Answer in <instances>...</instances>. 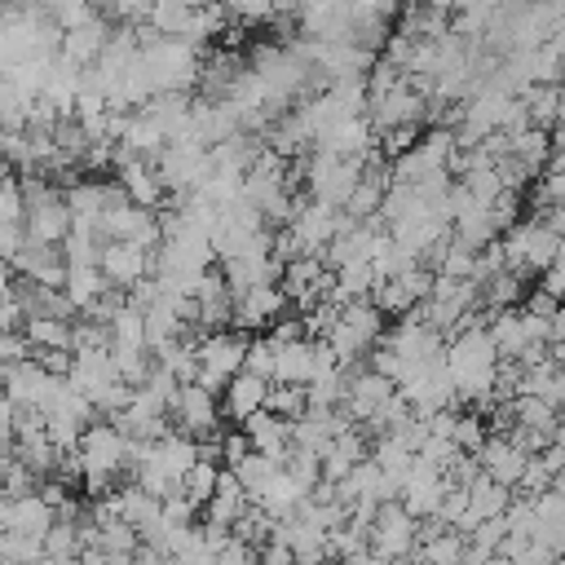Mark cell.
Returning <instances> with one entry per match:
<instances>
[{
    "label": "cell",
    "mask_w": 565,
    "mask_h": 565,
    "mask_svg": "<svg viewBox=\"0 0 565 565\" xmlns=\"http://www.w3.org/2000/svg\"><path fill=\"white\" fill-rule=\"evenodd\" d=\"M244 358H248V336L244 331H208L199 341V376H195V385H203V389H212L221 398L225 385L244 372Z\"/></svg>",
    "instance_id": "1"
},
{
    "label": "cell",
    "mask_w": 565,
    "mask_h": 565,
    "mask_svg": "<svg viewBox=\"0 0 565 565\" xmlns=\"http://www.w3.org/2000/svg\"><path fill=\"white\" fill-rule=\"evenodd\" d=\"M420 526H424V521H415L398 499H393V504H380V513H376V521H372V534H367L372 561L385 565V561L411 556V552H415V539H420Z\"/></svg>",
    "instance_id": "2"
},
{
    "label": "cell",
    "mask_w": 565,
    "mask_h": 565,
    "mask_svg": "<svg viewBox=\"0 0 565 565\" xmlns=\"http://www.w3.org/2000/svg\"><path fill=\"white\" fill-rule=\"evenodd\" d=\"M173 420H177V428L190 433L195 442L208 437V433L221 437V433H216L221 407H216V393L203 389V385H181V389H177V398H173Z\"/></svg>",
    "instance_id": "3"
},
{
    "label": "cell",
    "mask_w": 565,
    "mask_h": 565,
    "mask_svg": "<svg viewBox=\"0 0 565 565\" xmlns=\"http://www.w3.org/2000/svg\"><path fill=\"white\" fill-rule=\"evenodd\" d=\"M526 464H530V450L517 437H486V446H482V473L486 478H495L513 491V486H521Z\"/></svg>",
    "instance_id": "4"
},
{
    "label": "cell",
    "mask_w": 565,
    "mask_h": 565,
    "mask_svg": "<svg viewBox=\"0 0 565 565\" xmlns=\"http://www.w3.org/2000/svg\"><path fill=\"white\" fill-rule=\"evenodd\" d=\"M464 552H469V534L450 530L442 521H428V530H420L411 556H415V565H460Z\"/></svg>",
    "instance_id": "5"
},
{
    "label": "cell",
    "mask_w": 565,
    "mask_h": 565,
    "mask_svg": "<svg viewBox=\"0 0 565 565\" xmlns=\"http://www.w3.org/2000/svg\"><path fill=\"white\" fill-rule=\"evenodd\" d=\"M283 309H287L283 287L261 283V287H252V292H244V296L235 301V322L248 327V331H261V327H274Z\"/></svg>",
    "instance_id": "6"
},
{
    "label": "cell",
    "mask_w": 565,
    "mask_h": 565,
    "mask_svg": "<svg viewBox=\"0 0 565 565\" xmlns=\"http://www.w3.org/2000/svg\"><path fill=\"white\" fill-rule=\"evenodd\" d=\"M266 398H270V380H261L252 372H239L221 393V411L231 415L235 424H248L257 411H266Z\"/></svg>",
    "instance_id": "7"
},
{
    "label": "cell",
    "mask_w": 565,
    "mask_h": 565,
    "mask_svg": "<svg viewBox=\"0 0 565 565\" xmlns=\"http://www.w3.org/2000/svg\"><path fill=\"white\" fill-rule=\"evenodd\" d=\"M54 526H58V513H54V504H49L40 491H36V495H19V499H10V521H5V530L45 539ZM5 530H0V534H5Z\"/></svg>",
    "instance_id": "8"
},
{
    "label": "cell",
    "mask_w": 565,
    "mask_h": 565,
    "mask_svg": "<svg viewBox=\"0 0 565 565\" xmlns=\"http://www.w3.org/2000/svg\"><path fill=\"white\" fill-rule=\"evenodd\" d=\"M23 336L36 350H71V336H75V318H27Z\"/></svg>",
    "instance_id": "9"
},
{
    "label": "cell",
    "mask_w": 565,
    "mask_h": 565,
    "mask_svg": "<svg viewBox=\"0 0 565 565\" xmlns=\"http://www.w3.org/2000/svg\"><path fill=\"white\" fill-rule=\"evenodd\" d=\"M221 473H225V469H216V456H203V460L181 478V495L203 513V504H208V499L216 495V486H221Z\"/></svg>",
    "instance_id": "10"
},
{
    "label": "cell",
    "mask_w": 565,
    "mask_h": 565,
    "mask_svg": "<svg viewBox=\"0 0 565 565\" xmlns=\"http://www.w3.org/2000/svg\"><path fill=\"white\" fill-rule=\"evenodd\" d=\"M36 561H45V539L14 530L0 534V565H36Z\"/></svg>",
    "instance_id": "11"
},
{
    "label": "cell",
    "mask_w": 565,
    "mask_h": 565,
    "mask_svg": "<svg viewBox=\"0 0 565 565\" xmlns=\"http://www.w3.org/2000/svg\"><path fill=\"white\" fill-rule=\"evenodd\" d=\"M80 521V517H75ZM75 521H58L49 534H45V556H54V561H80V552H84V543H80V526Z\"/></svg>",
    "instance_id": "12"
},
{
    "label": "cell",
    "mask_w": 565,
    "mask_h": 565,
    "mask_svg": "<svg viewBox=\"0 0 565 565\" xmlns=\"http://www.w3.org/2000/svg\"><path fill=\"white\" fill-rule=\"evenodd\" d=\"M216 565H261V552L248 548V543H239V539H231V543L216 552Z\"/></svg>",
    "instance_id": "13"
},
{
    "label": "cell",
    "mask_w": 565,
    "mask_h": 565,
    "mask_svg": "<svg viewBox=\"0 0 565 565\" xmlns=\"http://www.w3.org/2000/svg\"><path fill=\"white\" fill-rule=\"evenodd\" d=\"M322 565H358V561H345V556H331V561H322Z\"/></svg>",
    "instance_id": "14"
}]
</instances>
